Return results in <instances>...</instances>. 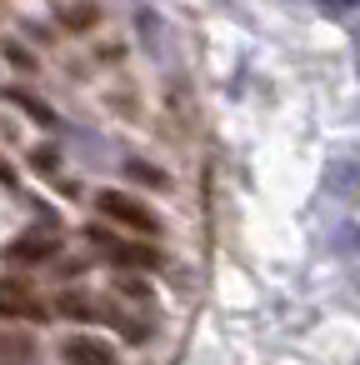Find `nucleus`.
<instances>
[{
	"label": "nucleus",
	"mask_w": 360,
	"mask_h": 365,
	"mask_svg": "<svg viewBox=\"0 0 360 365\" xmlns=\"http://www.w3.org/2000/svg\"><path fill=\"white\" fill-rule=\"evenodd\" d=\"M51 250H56V240H51L46 230H36V235H21V240H16L6 255H11V260H46Z\"/></svg>",
	"instance_id": "obj_5"
},
{
	"label": "nucleus",
	"mask_w": 360,
	"mask_h": 365,
	"mask_svg": "<svg viewBox=\"0 0 360 365\" xmlns=\"http://www.w3.org/2000/svg\"><path fill=\"white\" fill-rule=\"evenodd\" d=\"M0 315H11V320H41L46 305L36 300V290L26 280H0Z\"/></svg>",
	"instance_id": "obj_2"
},
{
	"label": "nucleus",
	"mask_w": 360,
	"mask_h": 365,
	"mask_svg": "<svg viewBox=\"0 0 360 365\" xmlns=\"http://www.w3.org/2000/svg\"><path fill=\"white\" fill-rule=\"evenodd\" d=\"M130 175H135V180H150V185H165V175H160L155 165H140V160H130Z\"/></svg>",
	"instance_id": "obj_10"
},
{
	"label": "nucleus",
	"mask_w": 360,
	"mask_h": 365,
	"mask_svg": "<svg viewBox=\"0 0 360 365\" xmlns=\"http://www.w3.org/2000/svg\"><path fill=\"white\" fill-rule=\"evenodd\" d=\"M96 205H101L115 225H125V230H140V235H145V230H155V215H150L135 195H125V190H101V195H96Z\"/></svg>",
	"instance_id": "obj_1"
},
{
	"label": "nucleus",
	"mask_w": 360,
	"mask_h": 365,
	"mask_svg": "<svg viewBox=\"0 0 360 365\" xmlns=\"http://www.w3.org/2000/svg\"><path fill=\"white\" fill-rule=\"evenodd\" d=\"M315 6L325 16H350V11H360V0H315Z\"/></svg>",
	"instance_id": "obj_8"
},
{
	"label": "nucleus",
	"mask_w": 360,
	"mask_h": 365,
	"mask_svg": "<svg viewBox=\"0 0 360 365\" xmlns=\"http://www.w3.org/2000/svg\"><path fill=\"white\" fill-rule=\"evenodd\" d=\"M61 355H66V360H96V365H110V360H115V350H110L106 340H91V335H71V340L61 345Z\"/></svg>",
	"instance_id": "obj_4"
},
{
	"label": "nucleus",
	"mask_w": 360,
	"mask_h": 365,
	"mask_svg": "<svg viewBox=\"0 0 360 365\" xmlns=\"http://www.w3.org/2000/svg\"><path fill=\"white\" fill-rule=\"evenodd\" d=\"M11 96H16V106H26V110H31L36 120H51V110H46V106H41L36 96H26V91H11Z\"/></svg>",
	"instance_id": "obj_9"
},
{
	"label": "nucleus",
	"mask_w": 360,
	"mask_h": 365,
	"mask_svg": "<svg viewBox=\"0 0 360 365\" xmlns=\"http://www.w3.org/2000/svg\"><path fill=\"white\" fill-rule=\"evenodd\" d=\"M110 255H115V260H125V265H145V270H155V265H160V255H155V250H145V245H120V240H110Z\"/></svg>",
	"instance_id": "obj_6"
},
{
	"label": "nucleus",
	"mask_w": 360,
	"mask_h": 365,
	"mask_svg": "<svg viewBox=\"0 0 360 365\" xmlns=\"http://www.w3.org/2000/svg\"><path fill=\"white\" fill-rule=\"evenodd\" d=\"M36 340L31 335H0V360H31Z\"/></svg>",
	"instance_id": "obj_7"
},
{
	"label": "nucleus",
	"mask_w": 360,
	"mask_h": 365,
	"mask_svg": "<svg viewBox=\"0 0 360 365\" xmlns=\"http://www.w3.org/2000/svg\"><path fill=\"white\" fill-rule=\"evenodd\" d=\"M355 71H360V31H355Z\"/></svg>",
	"instance_id": "obj_11"
},
{
	"label": "nucleus",
	"mask_w": 360,
	"mask_h": 365,
	"mask_svg": "<svg viewBox=\"0 0 360 365\" xmlns=\"http://www.w3.org/2000/svg\"><path fill=\"white\" fill-rule=\"evenodd\" d=\"M325 190L330 195H360V155H335L330 170H325Z\"/></svg>",
	"instance_id": "obj_3"
}]
</instances>
